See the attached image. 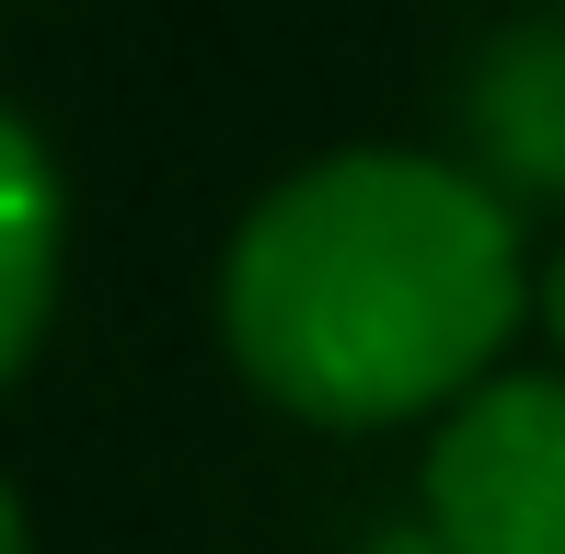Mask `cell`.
Here are the masks:
<instances>
[{
    "label": "cell",
    "mask_w": 565,
    "mask_h": 554,
    "mask_svg": "<svg viewBox=\"0 0 565 554\" xmlns=\"http://www.w3.org/2000/svg\"><path fill=\"white\" fill-rule=\"evenodd\" d=\"M520 300V220L473 162L335 150L231 232L220 335L300 427H404L484 393Z\"/></svg>",
    "instance_id": "6da1fadb"
},
{
    "label": "cell",
    "mask_w": 565,
    "mask_h": 554,
    "mask_svg": "<svg viewBox=\"0 0 565 554\" xmlns=\"http://www.w3.org/2000/svg\"><path fill=\"white\" fill-rule=\"evenodd\" d=\"M427 520L439 554H565V382L520 370V382L461 393L427 439Z\"/></svg>",
    "instance_id": "7a4b0ae2"
},
{
    "label": "cell",
    "mask_w": 565,
    "mask_h": 554,
    "mask_svg": "<svg viewBox=\"0 0 565 554\" xmlns=\"http://www.w3.org/2000/svg\"><path fill=\"white\" fill-rule=\"evenodd\" d=\"M484 196H565V23H508L461 82Z\"/></svg>",
    "instance_id": "3957f363"
},
{
    "label": "cell",
    "mask_w": 565,
    "mask_h": 554,
    "mask_svg": "<svg viewBox=\"0 0 565 554\" xmlns=\"http://www.w3.org/2000/svg\"><path fill=\"white\" fill-rule=\"evenodd\" d=\"M58 243H70L58 162L35 150L23 116H0V382L35 359L46 312H58Z\"/></svg>",
    "instance_id": "277c9868"
},
{
    "label": "cell",
    "mask_w": 565,
    "mask_h": 554,
    "mask_svg": "<svg viewBox=\"0 0 565 554\" xmlns=\"http://www.w3.org/2000/svg\"><path fill=\"white\" fill-rule=\"evenodd\" d=\"M0 554H35V543H23V497L12 486H0Z\"/></svg>",
    "instance_id": "5b68a950"
},
{
    "label": "cell",
    "mask_w": 565,
    "mask_h": 554,
    "mask_svg": "<svg viewBox=\"0 0 565 554\" xmlns=\"http://www.w3.org/2000/svg\"><path fill=\"white\" fill-rule=\"evenodd\" d=\"M543 323H554V347H565V255H554V277H543Z\"/></svg>",
    "instance_id": "8992f818"
}]
</instances>
